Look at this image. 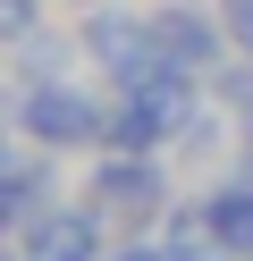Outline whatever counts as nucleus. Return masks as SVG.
<instances>
[{"instance_id":"nucleus-1","label":"nucleus","mask_w":253,"mask_h":261,"mask_svg":"<svg viewBox=\"0 0 253 261\" xmlns=\"http://www.w3.org/2000/svg\"><path fill=\"white\" fill-rule=\"evenodd\" d=\"M17 126H26L34 143H110V110H101L93 93H76L67 76L17 93Z\"/></svg>"},{"instance_id":"nucleus-2","label":"nucleus","mask_w":253,"mask_h":261,"mask_svg":"<svg viewBox=\"0 0 253 261\" xmlns=\"http://www.w3.org/2000/svg\"><path fill=\"white\" fill-rule=\"evenodd\" d=\"M84 202L101 211V227H118V236H135V227L160 219V169H144V152H118L93 169V194Z\"/></svg>"},{"instance_id":"nucleus-3","label":"nucleus","mask_w":253,"mask_h":261,"mask_svg":"<svg viewBox=\"0 0 253 261\" xmlns=\"http://www.w3.org/2000/svg\"><path fill=\"white\" fill-rule=\"evenodd\" d=\"M84 51H93L118 85H135V76L169 68V59H160V34H152V17H93V25H84Z\"/></svg>"},{"instance_id":"nucleus-4","label":"nucleus","mask_w":253,"mask_h":261,"mask_svg":"<svg viewBox=\"0 0 253 261\" xmlns=\"http://www.w3.org/2000/svg\"><path fill=\"white\" fill-rule=\"evenodd\" d=\"M101 211L84 202V211H51V219H34V227H17V261H93L101 253Z\"/></svg>"},{"instance_id":"nucleus-5","label":"nucleus","mask_w":253,"mask_h":261,"mask_svg":"<svg viewBox=\"0 0 253 261\" xmlns=\"http://www.w3.org/2000/svg\"><path fill=\"white\" fill-rule=\"evenodd\" d=\"M152 34H160V59H169V68L194 76V68H211V59H219V34H228V25L202 17V9H160Z\"/></svg>"},{"instance_id":"nucleus-6","label":"nucleus","mask_w":253,"mask_h":261,"mask_svg":"<svg viewBox=\"0 0 253 261\" xmlns=\"http://www.w3.org/2000/svg\"><path fill=\"white\" fill-rule=\"evenodd\" d=\"M202 211H211V236H219V253L253 261V186H245V177H236V186H219Z\"/></svg>"},{"instance_id":"nucleus-7","label":"nucleus","mask_w":253,"mask_h":261,"mask_svg":"<svg viewBox=\"0 0 253 261\" xmlns=\"http://www.w3.org/2000/svg\"><path fill=\"white\" fill-rule=\"evenodd\" d=\"M42 194H51V169H42V160H17V169H9V227H34Z\"/></svg>"},{"instance_id":"nucleus-8","label":"nucleus","mask_w":253,"mask_h":261,"mask_svg":"<svg viewBox=\"0 0 253 261\" xmlns=\"http://www.w3.org/2000/svg\"><path fill=\"white\" fill-rule=\"evenodd\" d=\"M169 253H177V261H219L211 211H177V219H169Z\"/></svg>"},{"instance_id":"nucleus-9","label":"nucleus","mask_w":253,"mask_h":261,"mask_svg":"<svg viewBox=\"0 0 253 261\" xmlns=\"http://www.w3.org/2000/svg\"><path fill=\"white\" fill-rule=\"evenodd\" d=\"M17 51H26V76H42V85H51V76H59V68H67V51H59V42H51V34H42V25H34V34H26V42H17Z\"/></svg>"},{"instance_id":"nucleus-10","label":"nucleus","mask_w":253,"mask_h":261,"mask_svg":"<svg viewBox=\"0 0 253 261\" xmlns=\"http://www.w3.org/2000/svg\"><path fill=\"white\" fill-rule=\"evenodd\" d=\"M219 25H228V42L253 59V0H219Z\"/></svg>"},{"instance_id":"nucleus-11","label":"nucleus","mask_w":253,"mask_h":261,"mask_svg":"<svg viewBox=\"0 0 253 261\" xmlns=\"http://www.w3.org/2000/svg\"><path fill=\"white\" fill-rule=\"evenodd\" d=\"M0 25H9V42L34 34V0H0Z\"/></svg>"},{"instance_id":"nucleus-12","label":"nucleus","mask_w":253,"mask_h":261,"mask_svg":"<svg viewBox=\"0 0 253 261\" xmlns=\"http://www.w3.org/2000/svg\"><path fill=\"white\" fill-rule=\"evenodd\" d=\"M110 261H177L169 244H127V253H110Z\"/></svg>"}]
</instances>
